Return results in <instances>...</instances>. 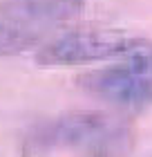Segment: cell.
I'll return each instance as SVG.
<instances>
[{"label":"cell","mask_w":152,"mask_h":157,"mask_svg":"<svg viewBox=\"0 0 152 157\" xmlns=\"http://www.w3.org/2000/svg\"><path fill=\"white\" fill-rule=\"evenodd\" d=\"M146 52H152V43L141 36L121 29L85 27L45 43L36 52V63L45 67H69L105 59H130Z\"/></svg>","instance_id":"6da1fadb"},{"label":"cell","mask_w":152,"mask_h":157,"mask_svg":"<svg viewBox=\"0 0 152 157\" xmlns=\"http://www.w3.org/2000/svg\"><path fill=\"white\" fill-rule=\"evenodd\" d=\"M121 135V124L105 112H65L34 126L23 141L27 155H45L52 151L94 146Z\"/></svg>","instance_id":"7a4b0ae2"},{"label":"cell","mask_w":152,"mask_h":157,"mask_svg":"<svg viewBox=\"0 0 152 157\" xmlns=\"http://www.w3.org/2000/svg\"><path fill=\"white\" fill-rule=\"evenodd\" d=\"M78 85L98 99L117 105L152 103V52L123 59L112 67L78 76Z\"/></svg>","instance_id":"3957f363"},{"label":"cell","mask_w":152,"mask_h":157,"mask_svg":"<svg viewBox=\"0 0 152 157\" xmlns=\"http://www.w3.org/2000/svg\"><path fill=\"white\" fill-rule=\"evenodd\" d=\"M85 11V0H5L0 16L13 25H38V23H65L78 18Z\"/></svg>","instance_id":"277c9868"},{"label":"cell","mask_w":152,"mask_h":157,"mask_svg":"<svg viewBox=\"0 0 152 157\" xmlns=\"http://www.w3.org/2000/svg\"><path fill=\"white\" fill-rule=\"evenodd\" d=\"M38 43V32L13 23H0V56L20 54Z\"/></svg>","instance_id":"5b68a950"}]
</instances>
